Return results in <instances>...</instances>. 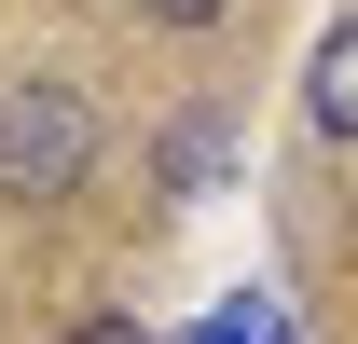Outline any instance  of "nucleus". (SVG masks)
<instances>
[{
	"mask_svg": "<svg viewBox=\"0 0 358 344\" xmlns=\"http://www.w3.org/2000/svg\"><path fill=\"white\" fill-rule=\"evenodd\" d=\"M96 179V96L69 69H14L0 83V207H69Z\"/></svg>",
	"mask_w": 358,
	"mask_h": 344,
	"instance_id": "f257e3e1",
	"label": "nucleus"
},
{
	"mask_svg": "<svg viewBox=\"0 0 358 344\" xmlns=\"http://www.w3.org/2000/svg\"><path fill=\"white\" fill-rule=\"evenodd\" d=\"M234 166H248V124H234L221 96H193V110L152 138V193H166V207H221Z\"/></svg>",
	"mask_w": 358,
	"mask_h": 344,
	"instance_id": "f03ea898",
	"label": "nucleus"
},
{
	"mask_svg": "<svg viewBox=\"0 0 358 344\" xmlns=\"http://www.w3.org/2000/svg\"><path fill=\"white\" fill-rule=\"evenodd\" d=\"M303 124H317V152H358V14L317 28V55H303Z\"/></svg>",
	"mask_w": 358,
	"mask_h": 344,
	"instance_id": "7ed1b4c3",
	"label": "nucleus"
},
{
	"mask_svg": "<svg viewBox=\"0 0 358 344\" xmlns=\"http://www.w3.org/2000/svg\"><path fill=\"white\" fill-rule=\"evenodd\" d=\"M138 28H166V42H207V28H234V14H248V0H124Z\"/></svg>",
	"mask_w": 358,
	"mask_h": 344,
	"instance_id": "20e7f679",
	"label": "nucleus"
},
{
	"mask_svg": "<svg viewBox=\"0 0 358 344\" xmlns=\"http://www.w3.org/2000/svg\"><path fill=\"white\" fill-rule=\"evenodd\" d=\"M69 344H152V317H138V303H96V317H83Z\"/></svg>",
	"mask_w": 358,
	"mask_h": 344,
	"instance_id": "39448f33",
	"label": "nucleus"
}]
</instances>
